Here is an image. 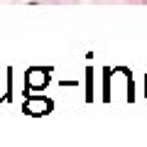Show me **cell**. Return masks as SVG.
<instances>
[{
	"mask_svg": "<svg viewBox=\"0 0 147 147\" xmlns=\"http://www.w3.org/2000/svg\"><path fill=\"white\" fill-rule=\"evenodd\" d=\"M49 81V71H44V69H32V71H27V86L30 88H44Z\"/></svg>",
	"mask_w": 147,
	"mask_h": 147,
	"instance_id": "obj_1",
	"label": "cell"
},
{
	"mask_svg": "<svg viewBox=\"0 0 147 147\" xmlns=\"http://www.w3.org/2000/svg\"><path fill=\"white\" fill-rule=\"evenodd\" d=\"M25 110L27 113H32V115H44V113H49L52 110V103H49L47 98H32L25 103Z\"/></svg>",
	"mask_w": 147,
	"mask_h": 147,
	"instance_id": "obj_2",
	"label": "cell"
}]
</instances>
